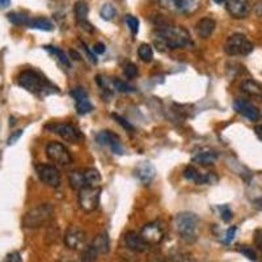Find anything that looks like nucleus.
I'll list each match as a JSON object with an SVG mask.
<instances>
[{
  "mask_svg": "<svg viewBox=\"0 0 262 262\" xmlns=\"http://www.w3.org/2000/svg\"><path fill=\"white\" fill-rule=\"evenodd\" d=\"M155 42L161 48L170 50L186 48L190 45V34L184 27L180 25H160L156 28Z\"/></svg>",
  "mask_w": 262,
  "mask_h": 262,
  "instance_id": "1",
  "label": "nucleus"
},
{
  "mask_svg": "<svg viewBox=\"0 0 262 262\" xmlns=\"http://www.w3.org/2000/svg\"><path fill=\"white\" fill-rule=\"evenodd\" d=\"M17 83L28 92L34 93V95H49L58 90L57 86H54L48 79L43 78L39 72L34 70H25L21 72L18 75Z\"/></svg>",
  "mask_w": 262,
  "mask_h": 262,
  "instance_id": "2",
  "label": "nucleus"
},
{
  "mask_svg": "<svg viewBox=\"0 0 262 262\" xmlns=\"http://www.w3.org/2000/svg\"><path fill=\"white\" fill-rule=\"evenodd\" d=\"M198 224H200V219L194 212H180L174 217V226H176L180 237L189 244L198 238V232H196Z\"/></svg>",
  "mask_w": 262,
  "mask_h": 262,
  "instance_id": "3",
  "label": "nucleus"
},
{
  "mask_svg": "<svg viewBox=\"0 0 262 262\" xmlns=\"http://www.w3.org/2000/svg\"><path fill=\"white\" fill-rule=\"evenodd\" d=\"M54 215V207L51 203H39L34 206L23 217V226L25 228H39L51 221Z\"/></svg>",
  "mask_w": 262,
  "mask_h": 262,
  "instance_id": "4",
  "label": "nucleus"
},
{
  "mask_svg": "<svg viewBox=\"0 0 262 262\" xmlns=\"http://www.w3.org/2000/svg\"><path fill=\"white\" fill-rule=\"evenodd\" d=\"M223 49L224 53L231 57H244L253 51L254 46L247 36L242 33H235L226 39Z\"/></svg>",
  "mask_w": 262,
  "mask_h": 262,
  "instance_id": "5",
  "label": "nucleus"
},
{
  "mask_svg": "<svg viewBox=\"0 0 262 262\" xmlns=\"http://www.w3.org/2000/svg\"><path fill=\"white\" fill-rule=\"evenodd\" d=\"M100 196H101V188H92L86 186L79 191L78 200L79 206L84 212H93L98 209L100 205Z\"/></svg>",
  "mask_w": 262,
  "mask_h": 262,
  "instance_id": "6",
  "label": "nucleus"
},
{
  "mask_svg": "<svg viewBox=\"0 0 262 262\" xmlns=\"http://www.w3.org/2000/svg\"><path fill=\"white\" fill-rule=\"evenodd\" d=\"M160 6L173 13L181 15H191L198 11L201 6V0H159Z\"/></svg>",
  "mask_w": 262,
  "mask_h": 262,
  "instance_id": "7",
  "label": "nucleus"
},
{
  "mask_svg": "<svg viewBox=\"0 0 262 262\" xmlns=\"http://www.w3.org/2000/svg\"><path fill=\"white\" fill-rule=\"evenodd\" d=\"M46 130L51 131V133H55V134L59 135L62 139H64L66 142L69 143H78L81 139L80 131L75 127L71 123H49L45 126Z\"/></svg>",
  "mask_w": 262,
  "mask_h": 262,
  "instance_id": "8",
  "label": "nucleus"
},
{
  "mask_svg": "<svg viewBox=\"0 0 262 262\" xmlns=\"http://www.w3.org/2000/svg\"><path fill=\"white\" fill-rule=\"evenodd\" d=\"M139 235L148 244V247H156L164 240L165 232H164V227L161 226L160 222H151L142 227Z\"/></svg>",
  "mask_w": 262,
  "mask_h": 262,
  "instance_id": "9",
  "label": "nucleus"
},
{
  "mask_svg": "<svg viewBox=\"0 0 262 262\" xmlns=\"http://www.w3.org/2000/svg\"><path fill=\"white\" fill-rule=\"evenodd\" d=\"M46 156L53 163L59 165H70L72 163V156L70 151L59 142H50L46 146Z\"/></svg>",
  "mask_w": 262,
  "mask_h": 262,
  "instance_id": "10",
  "label": "nucleus"
},
{
  "mask_svg": "<svg viewBox=\"0 0 262 262\" xmlns=\"http://www.w3.org/2000/svg\"><path fill=\"white\" fill-rule=\"evenodd\" d=\"M36 172L42 184L50 188H58L60 185V173L55 165L51 164H37Z\"/></svg>",
  "mask_w": 262,
  "mask_h": 262,
  "instance_id": "11",
  "label": "nucleus"
},
{
  "mask_svg": "<svg viewBox=\"0 0 262 262\" xmlns=\"http://www.w3.org/2000/svg\"><path fill=\"white\" fill-rule=\"evenodd\" d=\"M85 233L81 228L71 226L64 233V244L71 250H79L85 245Z\"/></svg>",
  "mask_w": 262,
  "mask_h": 262,
  "instance_id": "12",
  "label": "nucleus"
},
{
  "mask_svg": "<svg viewBox=\"0 0 262 262\" xmlns=\"http://www.w3.org/2000/svg\"><path fill=\"white\" fill-rule=\"evenodd\" d=\"M226 9L231 17L242 20L249 15L252 6L249 0H227Z\"/></svg>",
  "mask_w": 262,
  "mask_h": 262,
  "instance_id": "13",
  "label": "nucleus"
},
{
  "mask_svg": "<svg viewBox=\"0 0 262 262\" xmlns=\"http://www.w3.org/2000/svg\"><path fill=\"white\" fill-rule=\"evenodd\" d=\"M96 140L100 144H107L116 155H122L123 154V147L122 143H121V139L118 138V135L112 133V131L104 130L101 133H98Z\"/></svg>",
  "mask_w": 262,
  "mask_h": 262,
  "instance_id": "14",
  "label": "nucleus"
},
{
  "mask_svg": "<svg viewBox=\"0 0 262 262\" xmlns=\"http://www.w3.org/2000/svg\"><path fill=\"white\" fill-rule=\"evenodd\" d=\"M233 107H235V111L237 112L238 114H242L243 117L248 118L249 121H258L261 114H259L258 107L254 106L252 102L247 101V100H243V98H237L235 102H233Z\"/></svg>",
  "mask_w": 262,
  "mask_h": 262,
  "instance_id": "15",
  "label": "nucleus"
},
{
  "mask_svg": "<svg viewBox=\"0 0 262 262\" xmlns=\"http://www.w3.org/2000/svg\"><path fill=\"white\" fill-rule=\"evenodd\" d=\"M184 177L189 181L195 182L196 185H203V184H212V182L217 181V177L214 179V174L211 173H201L200 170L195 169L194 167L189 165L184 169Z\"/></svg>",
  "mask_w": 262,
  "mask_h": 262,
  "instance_id": "16",
  "label": "nucleus"
},
{
  "mask_svg": "<svg viewBox=\"0 0 262 262\" xmlns=\"http://www.w3.org/2000/svg\"><path fill=\"white\" fill-rule=\"evenodd\" d=\"M135 177L143 185H149L156 176V169L149 161H142L134 170Z\"/></svg>",
  "mask_w": 262,
  "mask_h": 262,
  "instance_id": "17",
  "label": "nucleus"
},
{
  "mask_svg": "<svg viewBox=\"0 0 262 262\" xmlns=\"http://www.w3.org/2000/svg\"><path fill=\"white\" fill-rule=\"evenodd\" d=\"M125 245L127 249L133 250V252H137V253H142V252H146L148 249V244L144 242L142 236L138 235L137 232H127L125 235Z\"/></svg>",
  "mask_w": 262,
  "mask_h": 262,
  "instance_id": "18",
  "label": "nucleus"
},
{
  "mask_svg": "<svg viewBox=\"0 0 262 262\" xmlns=\"http://www.w3.org/2000/svg\"><path fill=\"white\" fill-rule=\"evenodd\" d=\"M240 90L248 97L262 101V84H259L258 81L252 80V79H245L242 85H240Z\"/></svg>",
  "mask_w": 262,
  "mask_h": 262,
  "instance_id": "19",
  "label": "nucleus"
},
{
  "mask_svg": "<svg viewBox=\"0 0 262 262\" xmlns=\"http://www.w3.org/2000/svg\"><path fill=\"white\" fill-rule=\"evenodd\" d=\"M215 27H216V21L212 17L201 18L195 25L196 36L201 37V38L203 39H207L209 37H211V34L214 33Z\"/></svg>",
  "mask_w": 262,
  "mask_h": 262,
  "instance_id": "20",
  "label": "nucleus"
},
{
  "mask_svg": "<svg viewBox=\"0 0 262 262\" xmlns=\"http://www.w3.org/2000/svg\"><path fill=\"white\" fill-rule=\"evenodd\" d=\"M219 158V154L214 149H201V151L195 152L191 158V160L201 165H211Z\"/></svg>",
  "mask_w": 262,
  "mask_h": 262,
  "instance_id": "21",
  "label": "nucleus"
},
{
  "mask_svg": "<svg viewBox=\"0 0 262 262\" xmlns=\"http://www.w3.org/2000/svg\"><path fill=\"white\" fill-rule=\"evenodd\" d=\"M93 249L97 252L98 254H106L111 250V238L106 232L98 233L95 238H93L92 244Z\"/></svg>",
  "mask_w": 262,
  "mask_h": 262,
  "instance_id": "22",
  "label": "nucleus"
},
{
  "mask_svg": "<svg viewBox=\"0 0 262 262\" xmlns=\"http://www.w3.org/2000/svg\"><path fill=\"white\" fill-rule=\"evenodd\" d=\"M69 182L71 189L76 191H80L81 189L86 188L85 176H84V170H72L69 174Z\"/></svg>",
  "mask_w": 262,
  "mask_h": 262,
  "instance_id": "23",
  "label": "nucleus"
},
{
  "mask_svg": "<svg viewBox=\"0 0 262 262\" xmlns=\"http://www.w3.org/2000/svg\"><path fill=\"white\" fill-rule=\"evenodd\" d=\"M74 13H75V20L78 21L79 24H84V23H86L88 13H90V7H88L86 2H84V0L76 2L74 7Z\"/></svg>",
  "mask_w": 262,
  "mask_h": 262,
  "instance_id": "24",
  "label": "nucleus"
},
{
  "mask_svg": "<svg viewBox=\"0 0 262 262\" xmlns=\"http://www.w3.org/2000/svg\"><path fill=\"white\" fill-rule=\"evenodd\" d=\"M27 27L32 28V29H38V30H45V32H50L54 29V25L49 18L45 17H34L30 18Z\"/></svg>",
  "mask_w": 262,
  "mask_h": 262,
  "instance_id": "25",
  "label": "nucleus"
},
{
  "mask_svg": "<svg viewBox=\"0 0 262 262\" xmlns=\"http://www.w3.org/2000/svg\"><path fill=\"white\" fill-rule=\"evenodd\" d=\"M84 176H85L86 186H92V188H97L101 184V174L95 168H90V169L84 170Z\"/></svg>",
  "mask_w": 262,
  "mask_h": 262,
  "instance_id": "26",
  "label": "nucleus"
},
{
  "mask_svg": "<svg viewBox=\"0 0 262 262\" xmlns=\"http://www.w3.org/2000/svg\"><path fill=\"white\" fill-rule=\"evenodd\" d=\"M138 55L144 63H149L154 59V50H152V46L148 43H142V45L138 48Z\"/></svg>",
  "mask_w": 262,
  "mask_h": 262,
  "instance_id": "27",
  "label": "nucleus"
},
{
  "mask_svg": "<svg viewBox=\"0 0 262 262\" xmlns=\"http://www.w3.org/2000/svg\"><path fill=\"white\" fill-rule=\"evenodd\" d=\"M169 257L172 262H196L193 254L184 252V250H174L170 253Z\"/></svg>",
  "mask_w": 262,
  "mask_h": 262,
  "instance_id": "28",
  "label": "nucleus"
},
{
  "mask_svg": "<svg viewBox=\"0 0 262 262\" xmlns=\"http://www.w3.org/2000/svg\"><path fill=\"white\" fill-rule=\"evenodd\" d=\"M43 49H45V50H48L49 53L53 54V55H55V57H57L58 59H59L60 62L63 63V64L67 66V67H71V62H70V58L66 55V53L63 50L55 48V46H43Z\"/></svg>",
  "mask_w": 262,
  "mask_h": 262,
  "instance_id": "29",
  "label": "nucleus"
},
{
  "mask_svg": "<svg viewBox=\"0 0 262 262\" xmlns=\"http://www.w3.org/2000/svg\"><path fill=\"white\" fill-rule=\"evenodd\" d=\"M8 20L15 25H28L30 17L29 16L25 15V13L11 12V13H8Z\"/></svg>",
  "mask_w": 262,
  "mask_h": 262,
  "instance_id": "30",
  "label": "nucleus"
},
{
  "mask_svg": "<svg viewBox=\"0 0 262 262\" xmlns=\"http://www.w3.org/2000/svg\"><path fill=\"white\" fill-rule=\"evenodd\" d=\"M98 253L93 249L92 245H88V247L83 248V252H81V262H96L97 259Z\"/></svg>",
  "mask_w": 262,
  "mask_h": 262,
  "instance_id": "31",
  "label": "nucleus"
},
{
  "mask_svg": "<svg viewBox=\"0 0 262 262\" xmlns=\"http://www.w3.org/2000/svg\"><path fill=\"white\" fill-rule=\"evenodd\" d=\"M76 111H78L79 114H88L93 111V105L91 104L88 97L83 98V100L76 101Z\"/></svg>",
  "mask_w": 262,
  "mask_h": 262,
  "instance_id": "32",
  "label": "nucleus"
},
{
  "mask_svg": "<svg viewBox=\"0 0 262 262\" xmlns=\"http://www.w3.org/2000/svg\"><path fill=\"white\" fill-rule=\"evenodd\" d=\"M112 81H113L114 88H116V90L118 91V92L131 93V92H135V91H137V90H135V88H134V86L128 85V84L126 83V81L121 80V79H116V78H114Z\"/></svg>",
  "mask_w": 262,
  "mask_h": 262,
  "instance_id": "33",
  "label": "nucleus"
},
{
  "mask_svg": "<svg viewBox=\"0 0 262 262\" xmlns=\"http://www.w3.org/2000/svg\"><path fill=\"white\" fill-rule=\"evenodd\" d=\"M126 25L130 29V32L133 33V36H137L138 32H139V20H138L135 16L133 15H127L125 18Z\"/></svg>",
  "mask_w": 262,
  "mask_h": 262,
  "instance_id": "34",
  "label": "nucleus"
},
{
  "mask_svg": "<svg viewBox=\"0 0 262 262\" xmlns=\"http://www.w3.org/2000/svg\"><path fill=\"white\" fill-rule=\"evenodd\" d=\"M100 15H101V17L106 21L113 20L114 16H116V8H114L112 4H104L101 11H100Z\"/></svg>",
  "mask_w": 262,
  "mask_h": 262,
  "instance_id": "35",
  "label": "nucleus"
},
{
  "mask_svg": "<svg viewBox=\"0 0 262 262\" xmlns=\"http://www.w3.org/2000/svg\"><path fill=\"white\" fill-rule=\"evenodd\" d=\"M123 75H125L127 79H134L138 76V67L134 63H126L125 67H123Z\"/></svg>",
  "mask_w": 262,
  "mask_h": 262,
  "instance_id": "36",
  "label": "nucleus"
},
{
  "mask_svg": "<svg viewBox=\"0 0 262 262\" xmlns=\"http://www.w3.org/2000/svg\"><path fill=\"white\" fill-rule=\"evenodd\" d=\"M71 96L74 97L75 101H79V100H83V98L88 97V93L84 90L83 86H76L71 91Z\"/></svg>",
  "mask_w": 262,
  "mask_h": 262,
  "instance_id": "37",
  "label": "nucleus"
},
{
  "mask_svg": "<svg viewBox=\"0 0 262 262\" xmlns=\"http://www.w3.org/2000/svg\"><path fill=\"white\" fill-rule=\"evenodd\" d=\"M240 253L244 254V256L247 257V258H249L250 261H256L257 259L256 252H254L252 248L247 247V245H242V247H240Z\"/></svg>",
  "mask_w": 262,
  "mask_h": 262,
  "instance_id": "38",
  "label": "nucleus"
},
{
  "mask_svg": "<svg viewBox=\"0 0 262 262\" xmlns=\"http://www.w3.org/2000/svg\"><path fill=\"white\" fill-rule=\"evenodd\" d=\"M236 231H237V227L232 226V227H229L228 231H227L226 233V237H224V244H229V243L232 242L233 238H235V235H236Z\"/></svg>",
  "mask_w": 262,
  "mask_h": 262,
  "instance_id": "39",
  "label": "nucleus"
},
{
  "mask_svg": "<svg viewBox=\"0 0 262 262\" xmlns=\"http://www.w3.org/2000/svg\"><path fill=\"white\" fill-rule=\"evenodd\" d=\"M3 262H23V259H21V254L18 252H11L7 254Z\"/></svg>",
  "mask_w": 262,
  "mask_h": 262,
  "instance_id": "40",
  "label": "nucleus"
},
{
  "mask_svg": "<svg viewBox=\"0 0 262 262\" xmlns=\"http://www.w3.org/2000/svg\"><path fill=\"white\" fill-rule=\"evenodd\" d=\"M221 214H222V219H223L224 222H229L231 219H232V211L229 210L228 206H223V207H221Z\"/></svg>",
  "mask_w": 262,
  "mask_h": 262,
  "instance_id": "41",
  "label": "nucleus"
},
{
  "mask_svg": "<svg viewBox=\"0 0 262 262\" xmlns=\"http://www.w3.org/2000/svg\"><path fill=\"white\" fill-rule=\"evenodd\" d=\"M253 240H254V244H256V247L258 248L259 250H262V228L257 229L256 232H254Z\"/></svg>",
  "mask_w": 262,
  "mask_h": 262,
  "instance_id": "42",
  "label": "nucleus"
},
{
  "mask_svg": "<svg viewBox=\"0 0 262 262\" xmlns=\"http://www.w3.org/2000/svg\"><path fill=\"white\" fill-rule=\"evenodd\" d=\"M21 135H23V130L15 131V133H13V134L8 138V146H12V144H15L16 142L20 139Z\"/></svg>",
  "mask_w": 262,
  "mask_h": 262,
  "instance_id": "43",
  "label": "nucleus"
},
{
  "mask_svg": "<svg viewBox=\"0 0 262 262\" xmlns=\"http://www.w3.org/2000/svg\"><path fill=\"white\" fill-rule=\"evenodd\" d=\"M114 118H116V121L118 123H121V125L123 126V127L126 128V130H134V127H133V126L130 125V123H128V121H126V119H123L122 117H119V116H116V114H114Z\"/></svg>",
  "mask_w": 262,
  "mask_h": 262,
  "instance_id": "44",
  "label": "nucleus"
},
{
  "mask_svg": "<svg viewBox=\"0 0 262 262\" xmlns=\"http://www.w3.org/2000/svg\"><path fill=\"white\" fill-rule=\"evenodd\" d=\"M105 50H106V49H105V45L102 42H97V43H95V46H93V51H95V54H97V55L104 54Z\"/></svg>",
  "mask_w": 262,
  "mask_h": 262,
  "instance_id": "45",
  "label": "nucleus"
},
{
  "mask_svg": "<svg viewBox=\"0 0 262 262\" xmlns=\"http://www.w3.org/2000/svg\"><path fill=\"white\" fill-rule=\"evenodd\" d=\"M81 46H83L84 51H85V53H86V55H88V58H90L91 62H92V63H97V58H96V57H95V54H93L92 51H91L90 49H88V46L84 45L83 42H81Z\"/></svg>",
  "mask_w": 262,
  "mask_h": 262,
  "instance_id": "46",
  "label": "nucleus"
},
{
  "mask_svg": "<svg viewBox=\"0 0 262 262\" xmlns=\"http://www.w3.org/2000/svg\"><path fill=\"white\" fill-rule=\"evenodd\" d=\"M254 13L258 17H262V0H257L256 4H254Z\"/></svg>",
  "mask_w": 262,
  "mask_h": 262,
  "instance_id": "47",
  "label": "nucleus"
},
{
  "mask_svg": "<svg viewBox=\"0 0 262 262\" xmlns=\"http://www.w3.org/2000/svg\"><path fill=\"white\" fill-rule=\"evenodd\" d=\"M151 262H165V258H164L163 254L159 253V252H156V253L152 254Z\"/></svg>",
  "mask_w": 262,
  "mask_h": 262,
  "instance_id": "48",
  "label": "nucleus"
},
{
  "mask_svg": "<svg viewBox=\"0 0 262 262\" xmlns=\"http://www.w3.org/2000/svg\"><path fill=\"white\" fill-rule=\"evenodd\" d=\"M254 131H256V135L262 140V123H258V125L254 127Z\"/></svg>",
  "mask_w": 262,
  "mask_h": 262,
  "instance_id": "49",
  "label": "nucleus"
},
{
  "mask_svg": "<svg viewBox=\"0 0 262 262\" xmlns=\"http://www.w3.org/2000/svg\"><path fill=\"white\" fill-rule=\"evenodd\" d=\"M11 6V0H0V9H6Z\"/></svg>",
  "mask_w": 262,
  "mask_h": 262,
  "instance_id": "50",
  "label": "nucleus"
},
{
  "mask_svg": "<svg viewBox=\"0 0 262 262\" xmlns=\"http://www.w3.org/2000/svg\"><path fill=\"white\" fill-rule=\"evenodd\" d=\"M70 54H71L72 57H74V59H76V60H81V57H80V55H79V53H76V51H75V50H71V51H70Z\"/></svg>",
  "mask_w": 262,
  "mask_h": 262,
  "instance_id": "51",
  "label": "nucleus"
},
{
  "mask_svg": "<svg viewBox=\"0 0 262 262\" xmlns=\"http://www.w3.org/2000/svg\"><path fill=\"white\" fill-rule=\"evenodd\" d=\"M212 2H215L216 4H226L227 0H212Z\"/></svg>",
  "mask_w": 262,
  "mask_h": 262,
  "instance_id": "52",
  "label": "nucleus"
}]
</instances>
